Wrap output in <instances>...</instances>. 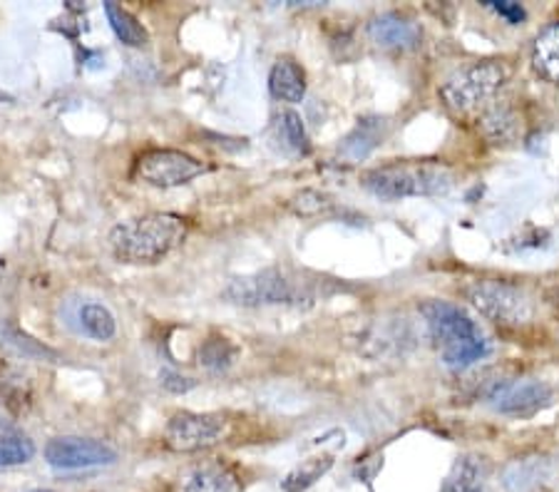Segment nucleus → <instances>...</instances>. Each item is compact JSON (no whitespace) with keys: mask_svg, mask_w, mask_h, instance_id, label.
I'll return each instance as SVG.
<instances>
[{"mask_svg":"<svg viewBox=\"0 0 559 492\" xmlns=\"http://www.w3.org/2000/svg\"><path fill=\"white\" fill-rule=\"evenodd\" d=\"M483 128L490 140L504 142L512 137V132H515V118H512L508 107H490L483 118Z\"/></svg>","mask_w":559,"mask_h":492,"instance_id":"obj_25","label":"nucleus"},{"mask_svg":"<svg viewBox=\"0 0 559 492\" xmlns=\"http://www.w3.org/2000/svg\"><path fill=\"white\" fill-rule=\"evenodd\" d=\"M3 274H5V262L0 259V279H3Z\"/></svg>","mask_w":559,"mask_h":492,"instance_id":"obj_31","label":"nucleus"},{"mask_svg":"<svg viewBox=\"0 0 559 492\" xmlns=\"http://www.w3.org/2000/svg\"><path fill=\"white\" fill-rule=\"evenodd\" d=\"M485 5H488L492 13H498L500 17H504V21L512 25H520L527 17L525 8H522L520 3H510V0H490V3H485Z\"/></svg>","mask_w":559,"mask_h":492,"instance_id":"obj_27","label":"nucleus"},{"mask_svg":"<svg viewBox=\"0 0 559 492\" xmlns=\"http://www.w3.org/2000/svg\"><path fill=\"white\" fill-rule=\"evenodd\" d=\"M13 105L15 103V97L11 95V93H5V89L3 87H0V105Z\"/></svg>","mask_w":559,"mask_h":492,"instance_id":"obj_30","label":"nucleus"},{"mask_svg":"<svg viewBox=\"0 0 559 492\" xmlns=\"http://www.w3.org/2000/svg\"><path fill=\"white\" fill-rule=\"evenodd\" d=\"M227 433V420L219 413H177L165 428V443L175 453H200L214 447Z\"/></svg>","mask_w":559,"mask_h":492,"instance_id":"obj_8","label":"nucleus"},{"mask_svg":"<svg viewBox=\"0 0 559 492\" xmlns=\"http://www.w3.org/2000/svg\"><path fill=\"white\" fill-rule=\"evenodd\" d=\"M508 77L510 68L500 60L473 62L445 80L440 87V97L453 112L471 115L488 107L508 83Z\"/></svg>","mask_w":559,"mask_h":492,"instance_id":"obj_5","label":"nucleus"},{"mask_svg":"<svg viewBox=\"0 0 559 492\" xmlns=\"http://www.w3.org/2000/svg\"><path fill=\"white\" fill-rule=\"evenodd\" d=\"M35 458V443L28 435H0V468H17Z\"/></svg>","mask_w":559,"mask_h":492,"instance_id":"obj_22","label":"nucleus"},{"mask_svg":"<svg viewBox=\"0 0 559 492\" xmlns=\"http://www.w3.org/2000/svg\"><path fill=\"white\" fill-rule=\"evenodd\" d=\"M237 356H239V346H234L229 338L210 336L206 341H202L200 351H197V361H200V365L206 371L224 373L231 369L234 361H237Z\"/></svg>","mask_w":559,"mask_h":492,"instance_id":"obj_20","label":"nucleus"},{"mask_svg":"<svg viewBox=\"0 0 559 492\" xmlns=\"http://www.w3.org/2000/svg\"><path fill=\"white\" fill-rule=\"evenodd\" d=\"M278 128H282L284 142L294 152H299V155H306V152H309V134H306L304 120L299 112L286 110L282 118H278Z\"/></svg>","mask_w":559,"mask_h":492,"instance_id":"obj_24","label":"nucleus"},{"mask_svg":"<svg viewBox=\"0 0 559 492\" xmlns=\"http://www.w3.org/2000/svg\"><path fill=\"white\" fill-rule=\"evenodd\" d=\"M45 460L56 470H85V468H103V465L117 463V451L97 437H80V435H62L52 437L45 445Z\"/></svg>","mask_w":559,"mask_h":492,"instance_id":"obj_9","label":"nucleus"},{"mask_svg":"<svg viewBox=\"0 0 559 492\" xmlns=\"http://www.w3.org/2000/svg\"><path fill=\"white\" fill-rule=\"evenodd\" d=\"M443 492H490L483 482V470L473 458L457 463L453 476L445 480Z\"/></svg>","mask_w":559,"mask_h":492,"instance_id":"obj_23","label":"nucleus"},{"mask_svg":"<svg viewBox=\"0 0 559 492\" xmlns=\"http://www.w3.org/2000/svg\"><path fill=\"white\" fill-rule=\"evenodd\" d=\"M78 321L83 334L93 338V341H112L117 334V321L112 311L97 301L83 303L78 311Z\"/></svg>","mask_w":559,"mask_h":492,"instance_id":"obj_19","label":"nucleus"},{"mask_svg":"<svg viewBox=\"0 0 559 492\" xmlns=\"http://www.w3.org/2000/svg\"><path fill=\"white\" fill-rule=\"evenodd\" d=\"M187 237V219L179 214L155 212L144 217L117 224L110 231V249L117 262L157 264L182 244Z\"/></svg>","mask_w":559,"mask_h":492,"instance_id":"obj_1","label":"nucleus"},{"mask_svg":"<svg viewBox=\"0 0 559 492\" xmlns=\"http://www.w3.org/2000/svg\"><path fill=\"white\" fill-rule=\"evenodd\" d=\"M269 89L276 100L296 105L306 97V73L292 58H278L269 73Z\"/></svg>","mask_w":559,"mask_h":492,"instance_id":"obj_14","label":"nucleus"},{"mask_svg":"<svg viewBox=\"0 0 559 492\" xmlns=\"http://www.w3.org/2000/svg\"><path fill=\"white\" fill-rule=\"evenodd\" d=\"M103 11L107 15V23H110L112 33L117 35V40L128 45V48H144L150 43V33L144 25L134 17L128 8L117 5V3H105Z\"/></svg>","mask_w":559,"mask_h":492,"instance_id":"obj_18","label":"nucleus"},{"mask_svg":"<svg viewBox=\"0 0 559 492\" xmlns=\"http://www.w3.org/2000/svg\"><path fill=\"white\" fill-rule=\"evenodd\" d=\"M333 465V455H321V458H311L301 463L299 468H294L288 476L282 480L284 492H304L309 490L316 480H321Z\"/></svg>","mask_w":559,"mask_h":492,"instance_id":"obj_21","label":"nucleus"},{"mask_svg":"<svg viewBox=\"0 0 559 492\" xmlns=\"http://www.w3.org/2000/svg\"><path fill=\"white\" fill-rule=\"evenodd\" d=\"M532 65L549 83H559V23L537 35L532 45Z\"/></svg>","mask_w":559,"mask_h":492,"instance_id":"obj_17","label":"nucleus"},{"mask_svg":"<svg viewBox=\"0 0 559 492\" xmlns=\"http://www.w3.org/2000/svg\"><path fill=\"white\" fill-rule=\"evenodd\" d=\"M206 172L200 159L187 155L182 149H147L138 157L134 177L159 190L189 184L192 179Z\"/></svg>","mask_w":559,"mask_h":492,"instance_id":"obj_7","label":"nucleus"},{"mask_svg":"<svg viewBox=\"0 0 559 492\" xmlns=\"http://www.w3.org/2000/svg\"><path fill=\"white\" fill-rule=\"evenodd\" d=\"M11 433H21L13 423H8L5 418H0V435H11Z\"/></svg>","mask_w":559,"mask_h":492,"instance_id":"obj_29","label":"nucleus"},{"mask_svg":"<svg viewBox=\"0 0 559 492\" xmlns=\"http://www.w3.org/2000/svg\"><path fill=\"white\" fill-rule=\"evenodd\" d=\"M159 383H162V388H167L169 393H177V396L179 393H187L197 386V381L185 379V375H179L177 371H169V369L159 373Z\"/></svg>","mask_w":559,"mask_h":492,"instance_id":"obj_28","label":"nucleus"},{"mask_svg":"<svg viewBox=\"0 0 559 492\" xmlns=\"http://www.w3.org/2000/svg\"><path fill=\"white\" fill-rule=\"evenodd\" d=\"M559 480V468L549 458H522L502 470V488L508 492H543Z\"/></svg>","mask_w":559,"mask_h":492,"instance_id":"obj_11","label":"nucleus"},{"mask_svg":"<svg viewBox=\"0 0 559 492\" xmlns=\"http://www.w3.org/2000/svg\"><path fill=\"white\" fill-rule=\"evenodd\" d=\"M292 209L299 214V217H316V214H323L331 209V196L306 190L301 194H296L292 200Z\"/></svg>","mask_w":559,"mask_h":492,"instance_id":"obj_26","label":"nucleus"},{"mask_svg":"<svg viewBox=\"0 0 559 492\" xmlns=\"http://www.w3.org/2000/svg\"><path fill=\"white\" fill-rule=\"evenodd\" d=\"M465 297L485 319L500 326H522L532 319V301L512 284L475 281L465 289Z\"/></svg>","mask_w":559,"mask_h":492,"instance_id":"obj_6","label":"nucleus"},{"mask_svg":"<svg viewBox=\"0 0 559 492\" xmlns=\"http://www.w3.org/2000/svg\"><path fill=\"white\" fill-rule=\"evenodd\" d=\"M237 485V476L227 463L204 460L194 463L179 476L177 492H231Z\"/></svg>","mask_w":559,"mask_h":492,"instance_id":"obj_13","label":"nucleus"},{"mask_svg":"<svg viewBox=\"0 0 559 492\" xmlns=\"http://www.w3.org/2000/svg\"><path fill=\"white\" fill-rule=\"evenodd\" d=\"M28 492H52V490H28Z\"/></svg>","mask_w":559,"mask_h":492,"instance_id":"obj_32","label":"nucleus"},{"mask_svg":"<svg viewBox=\"0 0 559 492\" xmlns=\"http://www.w3.org/2000/svg\"><path fill=\"white\" fill-rule=\"evenodd\" d=\"M552 400V388L543 381H508L488 393V403L502 416H532Z\"/></svg>","mask_w":559,"mask_h":492,"instance_id":"obj_10","label":"nucleus"},{"mask_svg":"<svg viewBox=\"0 0 559 492\" xmlns=\"http://www.w3.org/2000/svg\"><path fill=\"white\" fill-rule=\"evenodd\" d=\"M0 348L11 351L17 358H40V361H58V351L50 346L35 341L33 336L17 328L15 324L0 321Z\"/></svg>","mask_w":559,"mask_h":492,"instance_id":"obj_16","label":"nucleus"},{"mask_svg":"<svg viewBox=\"0 0 559 492\" xmlns=\"http://www.w3.org/2000/svg\"><path fill=\"white\" fill-rule=\"evenodd\" d=\"M360 184L383 202H399L408 196H436L450 190L453 177L443 165L399 163L383 165L360 175Z\"/></svg>","mask_w":559,"mask_h":492,"instance_id":"obj_4","label":"nucleus"},{"mask_svg":"<svg viewBox=\"0 0 559 492\" xmlns=\"http://www.w3.org/2000/svg\"><path fill=\"white\" fill-rule=\"evenodd\" d=\"M432 344L440 348L445 365L467 369L490 353V341L467 313L448 301H426L420 307Z\"/></svg>","mask_w":559,"mask_h":492,"instance_id":"obj_2","label":"nucleus"},{"mask_svg":"<svg viewBox=\"0 0 559 492\" xmlns=\"http://www.w3.org/2000/svg\"><path fill=\"white\" fill-rule=\"evenodd\" d=\"M388 134V122L383 118H364L358 120V124L354 130L348 132V137L341 145V155L346 159H366L376 147L383 145Z\"/></svg>","mask_w":559,"mask_h":492,"instance_id":"obj_15","label":"nucleus"},{"mask_svg":"<svg viewBox=\"0 0 559 492\" xmlns=\"http://www.w3.org/2000/svg\"><path fill=\"white\" fill-rule=\"evenodd\" d=\"M222 297L234 307H301L316 299V284L306 281L286 268H261L254 274L234 276L224 286Z\"/></svg>","mask_w":559,"mask_h":492,"instance_id":"obj_3","label":"nucleus"},{"mask_svg":"<svg viewBox=\"0 0 559 492\" xmlns=\"http://www.w3.org/2000/svg\"><path fill=\"white\" fill-rule=\"evenodd\" d=\"M368 38H371L376 45L381 48H391V50H411L420 43L423 33L420 25L411 17H405L401 13H383L376 15L371 23H368Z\"/></svg>","mask_w":559,"mask_h":492,"instance_id":"obj_12","label":"nucleus"}]
</instances>
